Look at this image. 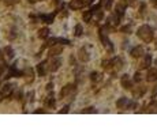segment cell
<instances>
[{
    "label": "cell",
    "instance_id": "cell-15",
    "mask_svg": "<svg viewBox=\"0 0 157 136\" xmlns=\"http://www.w3.org/2000/svg\"><path fill=\"white\" fill-rule=\"evenodd\" d=\"M45 105L48 106V108H55V105H56V99L53 97V93L49 94V95L45 98Z\"/></svg>",
    "mask_w": 157,
    "mask_h": 136
},
{
    "label": "cell",
    "instance_id": "cell-31",
    "mask_svg": "<svg viewBox=\"0 0 157 136\" xmlns=\"http://www.w3.org/2000/svg\"><path fill=\"white\" fill-rule=\"evenodd\" d=\"M152 99H153V101H157V86L154 87V90H153V93H152Z\"/></svg>",
    "mask_w": 157,
    "mask_h": 136
},
{
    "label": "cell",
    "instance_id": "cell-32",
    "mask_svg": "<svg viewBox=\"0 0 157 136\" xmlns=\"http://www.w3.org/2000/svg\"><path fill=\"white\" fill-rule=\"evenodd\" d=\"M96 112V109L94 108H88V109H83L82 110V113H94Z\"/></svg>",
    "mask_w": 157,
    "mask_h": 136
},
{
    "label": "cell",
    "instance_id": "cell-6",
    "mask_svg": "<svg viewBox=\"0 0 157 136\" xmlns=\"http://www.w3.org/2000/svg\"><path fill=\"white\" fill-rule=\"evenodd\" d=\"M74 90H75V85H67V86H64L62 88V91H60L59 95H60V98H66V97H69Z\"/></svg>",
    "mask_w": 157,
    "mask_h": 136
},
{
    "label": "cell",
    "instance_id": "cell-33",
    "mask_svg": "<svg viewBox=\"0 0 157 136\" xmlns=\"http://www.w3.org/2000/svg\"><path fill=\"white\" fill-rule=\"evenodd\" d=\"M69 109H70V106H69V105L64 106L62 110H59V113H60V114H63V113H69Z\"/></svg>",
    "mask_w": 157,
    "mask_h": 136
},
{
    "label": "cell",
    "instance_id": "cell-39",
    "mask_svg": "<svg viewBox=\"0 0 157 136\" xmlns=\"http://www.w3.org/2000/svg\"><path fill=\"white\" fill-rule=\"evenodd\" d=\"M1 59H3V56H1V50H0V60H1Z\"/></svg>",
    "mask_w": 157,
    "mask_h": 136
},
{
    "label": "cell",
    "instance_id": "cell-4",
    "mask_svg": "<svg viewBox=\"0 0 157 136\" xmlns=\"http://www.w3.org/2000/svg\"><path fill=\"white\" fill-rule=\"evenodd\" d=\"M78 59H79L82 63H86L90 60V55H89L88 49H86L85 46H82L81 49L78 50Z\"/></svg>",
    "mask_w": 157,
    "mask_h": 136
},
{
    "label": "cell",
    "instance_id": "cell-26",
    "mask_svg": "<svg viewBox=\"0 0 157 136\" xmlns=\"http://www.w3.org/2000/svg\"><path fill=\"white\" fill-rule=\"evenodd\" d=\"M100 4L102 8H105V10H109L111 8V6H112V1L111 0H101Z\"/></svg>",
    "mask_w": 157,
    "mask_h": 136
},
{
    "label": "cell",
    "instance_id": "cell-10",
    "mask_svg": "<svg viewBox=\"0 0 157 136\" xmlns=\"http://www.w3.org/2000/svg\"><path fill=\"white\" fill-rule=\"evenodd\" d=\"M119 20H120V17L118 15V14L115 13L113 15H111L109 18H108V26H118L119 25Z\"/></svg>",
    "mask_w": 157,
    "mask_h": 136
},
{
    "label": "cell",
    "instance_id": "cell-40",
    "mask_svg": "<svg viewBox=\"0 0 157 136\" xmlns=\"http://www.w3.org/2000/svg\"><path fill=\"white\" fill-rule=\"evenodd\" d=\"M92 1H93V0H92Z\"/></svg>",
    "mask_w": 157,
    "mask_h": 136
},
{
    "label": "cell",
    "instance_id": "cell-11",
    "mask_svg": "<svg viewBox=\"0 0 157 136\" xmlns=\"http://www.w3.org/2000/svg\"><path fill=\"white\" fill-rule=\"evenodd\" d=\"M131 56L134 57V59H139V57H142V56H144V48H142V46H135V48H132Z\"/></svg>",
    "mask_w": 157,
    "mask_h": 136
},
{
    "label": "cell",
    "instance_id": "cell-20",
    "mask_svg": "<svg viewBox=\"0 0 157 136\" xmlns=\"http://www.w3.org/2000/svg\"><path fill=\"white\" fill-rule=\"evenodd\" d=\"M150 64H152V56L150 55H146L144 57L142 63H141V68H149Z\"/></svg>",
    "mask_w": 157,
    "mask_h": 136
},
{
    "label": "cell",
    "instance_id": "cell-3",
    "mask_svg": "<svg viewBox=\"0 0 157 136\" xmlns=\"http://www.w3.org/2000/svg\"><path fill=\"white\" fill-rule=\"evenodd\" d=\"M62 65V59L60 57H56V56H52V59L49 60V65H48V69L51 72H56L57 69Z\"/></svg>",
    "mask_w": 157,
    "mask_h": 136
},
{
    "label": "cell",
    "instance_id": "cell-18",
    "mask_svg": "<svg viewBox=\"0 0 157 136\" xmlns=\"http://www.w3.org/2000/svg\"><path fill=\"white\" fill-rule=\"evenodd\" d=\"M145 91H146V88H145L144 86H139V87H137V88L132 90V94H134L135 98H139V97H142L145 94Z\"/></svg>",
    "mask_w": 157,
    "mask_h": 136
},
{
    "label": "cell",
    "instance_id": "cell-5",
    "mask_svg": "<svg viewBox=\"0 0 157 136\" xmlns=\"http://www.w3.org/2000/svg\"><path fill=\"white\" fill-rule=\"evenodd\" d=\"M14 87L15 86H14L13 83H7V85H4L3 88L0 90V98H4V97H7V95H10V94L13 93Z\"/></svg>",
    "mask_w": 157,
    "mask_h": 136
},
{
    "label": "cell",
    "instance_id": "cell-24",
    "mask_svg": "<svg viewBox=\"0 0 157 136\" xmlns=\"http://www.w3.org/2000/svg\"><path fill=\"white\" fill-rule=\"evenodd\" d=\"M148 113H157V101H153L152 105L148 106Z\"/></svg>",
    "mask_w": 157,
    "mask_h": 136
},
{
    "label": "cell",
    "instance_id": "cell-34",
    "mask_svg": "<svg viewBox=\"0 0 157 136\" xmlns=\"http://www.w3.org/2000/svg\"><path fill=\"white\" fill-rule=\"evenodd\" d=\"M22 95H23V93H22V90H19V91H17V94H15V97H17V99H22Z\"/></svg>",
    "mask_w": 157,
    "mask_h": 136
},
{
    "label": "cell",
    "instance_id": "cell-21",
    "mask_svg": "<svg viewBox=\"0 0 157 136\" xmlns=\"http://www.w3.org/2000/svg\"><path fill=\"white\" fill-rule=\"evenodd\" d=\"M92 17H93V11L90 10V11H85V13H83L82 19H83V22H85V23H89V22L92 20Z\"/></svg>",
    "mask_w": 157,
    "mask_h": 136
},
{
    "label": "cell",
    "instance_id": "cell-17",
    "mask_svg": "<svg viewBox=\"0 0 157 136\" xmlns=\"http://www.w3.org/2000/svg\"><path fill=\"white\" fill-rule=\"evenodd\" d=\"M62 50H63V48L59 45V44H56V45H53V46L51 48L49 55L51 56H57V55H60V53H62Z\"/></svg>",
    "mask_w": 157,
    "mask_h": 136
},
{
    "label": "cell",
    "instance_id": "cell-36",
    "mask_svg": "<svg viewBox=\"0 0 157 136\" xmlns=\"http://www.w3.org/2000/svg\"><path fill=\"white\" fill-rule=\"evenodd\" d=\"M150 1H152V4H153V7L157 8V0H150Z\"/></svg>",
    "mask_w": 157,
    "mask_h": 136
},
{
    "label": "cell",
    "instance_id": "cell-1",
    "mask_svg": "<svg viewBox=\"0 0 157 136\" xmlns=\"http://www.w3.org/2000/svg\"><path fill=\"white\" fill-rule=\"evenodd\" d=\"M137 34L145 42H150L152 40H153V30H152L150 26H148V25L141 26L138 29V31H137Z\"/></svg>",
    "mask_w": 157,
    "mask_h": 136
},
{
    "label": "cell",
    "instance_id": "cell-16",
    "mask_svg": "<svg viewBox=\"0 0 157 136\" xmlns=\"http://www.w3.org/2000/svg\"><path fill=\"white\" fill-rule=\"evenodd\" d=\"M53 18H55L53 14H43V15H40V19L43 22H45V23H48V25L53 22Z\"/></svg>",
    "mask_w": 157,
    "mask_h": 136
},
{
    "label": "cell",
    "instance_id": "cell-37",
    "mask_svg": "<svg viewBox=\"0 0 157 136\" xmlns=\"http://www.w3.org/2000/svg\"><path fill=\"white\" fill-rule=\"evenodd\" d=\"M34 113H45V110H36Z\"/></svg>",
    "mask_w": 157,
    "mask_h": 136
},
{
    "label": "cell",
    "instance_id": "cell-22",
    "mask_svg": "<svg viewBox=\"0 0 157 136\" xmlns=\"http://www.w3.org/2000/svg\"><path fill=\"white\" fill-rule=\"evenodd\" d=\"M48 36H49V29H48V27L40 29V31H38V37L40 38H48Z\"/></svg>",
    "mask_w": 157,
    "mask_h": 136
},
{
    "label": "cell",
    "instance_id": "cell-29",
    "mask_svg": "<svg viewBox=\"0 0 157 136\" xmlns=\"http://www.w3.org/2000/svg\"><path fill=\"white\" fill-rule=\"evenodd\" d=\"M134 81L137 82V83H139V82L142 81V75H141V72H135V75H134Z\"/></svg>",
    "mask_w": 157,
    "mask_h": 136
},
{
    "label": "cell",
    "instance_id": "cell-19",
    "mask_svg": "<svg viewBox=\"0 0 157 136\" xmlns=\"http://www.w3.org/2000/svg\"><path fill=\"white\" fill-rule=\"evenodd\" d=\"M124 10H126V4H123V3H118V4H116V7H115V13L118 14L119 17H123Z\"/></svg>",
    "mask_w": 157,
    "mask_h": 136
},
{
    "label": "cell",
    "instance_id": "cell-14",
    "mask_svg": "<svg viewBox=\"0 0 157 136\" xmlns=\"http://www.w3.org/2000/svg\"><path fill=\"white\" fill-rule=\"evenodd\" d=\"M37 74L40 76H45V74H47V61L37 64Z\"/></svg>",
    "mask_w": 157,
    "mask_h": 136
},
{
    "label": "cell",
    "instance_id": "cell-25",
    "mask_svg": "<svg viewBox=\"0 0 157 136\" xmlns=\"http://www.w3.org/2000/svg\"><path fill=\"white\" fill-rule=\"evenodd\" d=\"M100 79H101V74H100V72H96V71H94V72L90 74V81H92V82H98Z\"/></svg>",
    "mask_w": 157,
    "mask_h": 136
},
{
    "label": "cell",
    "instance_id": "cell-12",
    "mask_svg": "<svg viewBox=\"0 0 157 136\" xmlns=\"http://www.w3.org/2000/svg\"><path fill=\"white\" fill-rule=\"evenodd\" d=\"M123 67V60L120 57H113L112 59V68L115 71H119Z\"/></svg>",
    "mask_w": 157,
    "mask_h": 136
},
{
    "label": "cell",
    "instance_id": "cell-23",
    "mask_svg": "<svg viewBox=\"0 0 157 136\" xmlns=\"http://www.w3.org/2000/svg\"><path fill=\"white\" fill-rule=\"evenodd\" d=\"M101 65H102V68H104V69H111V68H112V59H111V60H109V59H107V60H102Z\"/></svg>",
    "mask_w": 157,
    "mask_h": 136
},
{
    "label": "cell",
    "instance_id": "cell-38",
    "mask_svg": "<svg viewBox=\"0 0 157 136\" xmlns=\"http://www.w3.org/2000/svg\"><path fill=\"white\" fill-rule=\"evenodd\" d=\"M27 1H29V3H36L37 0H27Z\"/></svg>",
    "mask_w": 157,
    "mask_h": 136
},
{
    "label": "cell",
    "instance_id": "cell-7",
    "mask_svg": "<svg viewBox=\"0 0 157 136\" xmlns=\"http://www.w3.org/2000/svg\"><path fill=\"white\" fill-rule=\"evenodd\" d=\"M69 6L71 10H81L86 6V3H85V0H71Z\"/></svg>",
    "mask_w": 157,
    "mask_h": 136
},
{
    "label": "cell",
    "instance_id": "cell-27",
    "mask_svg": "<svg viewBox=\"0 0 157 136\" xmlns=\"http://www.w3.org/2000/svg\"><path fill=\"white\" fill-rule=\"evenodd\" d=\"M82 33H83L82 25H77V26H75V30H74V34H75V37H81Z\"/></svg>",
    "mask_w": 157,
    "mask_h": 136
},
{
    "label": "cell",
    "instance_id": "cell-9",
    "mask_svg": "<svg viewBox=\"0 0 157 136\" xmlns=\"http://www.w3.org/2000/svg\"><path fill=\"white\" fill-rule=\"evenodd\" d=\"M128 105H130V101L127 98H120L116 101V106H118V109H128Z\"/></svg>",
    "mask_w": 157,
    "mask_h": 136
},
{
    "label": "cell",
    "instance_id": "cell-28",
    "mask_svg": "<svg viewBox=\"0 0 157 136\" xmlns=\"http://www.w3.org/2000/svg\"><path fill=\"white\" fill-rule=\"evenodd\" d=\"M4 52L7 53V57H8V59H13L14 57V50L11 46H7L6 49H4Z\"/></svg>",
    "mask_w": 157,
    "mask_h": 136
},
{
    "label": "cell",
    "instance_id": "cell-8",
    "mask_svg": "<svg viewBox=\"0 0 157 136\" xmlns=\"http://www.w3.org/2000/svg\"><path fill=\"white\" fill-rule=\"evenodd\" d=\"M120 85H122V87H124L126 90H130V88L132 87V83H131L130 76H128V75H123V76L120 78Z\"/></svg>",
    "mask_w": 157,
    "mask_h": 136
},
{
    "label": "cell",
    "instance_id": "cell-30",
    "mask_svg": "<svg viewBox=\"0 0 157 136\" xmlns=\"http://www.w3.org/2000/svg\"><path fill=\"white\" fill-rule=\"evenodd\" d=\"M120 30L123 31V33H130V31H131V26H123Z\"/></svg>",
    "mask_w": 157,
    "mask_h": 136
},
{
    "label": "cell",
    "instance_id": "cell-2",
    "mask_svg": "<svg viewBox=\"0 0 157 136\" xmlns=\"http://www.w3.org/2000/svg\"><path fill=\"white\" fill-rule=\"evenodd\" d=\"M107 33H108V26H102L100 29V40H101V42H102V45L109 52H113V45L111 42V40L107 37Z\"/></svg>",
    "mask_w": 157,
    "mask_h": 136
},
{
    "label": "cell",
    "instance_id": "cell-35",
    "mask_svg": "<svg viewBox=\"0 0 157 136\" xmlns=\"http://www.w3.org/2000/svg\"><path fill=\"white\" fill-rule=\"evenodd\" d=\"M51 88H53V83H48V86H47V90L49 91Z\"/></svg>",
    "mask_w": 157,
    "mask_h": 136
},
{
    "label": "cell",
    "instance_id": "cell-13",
    "mask_svg": "<svg viewBox=\"0 0 157 136\" xmlns=\"http://www.w3.org/2000/svg\"><path fill=\"white\" fill-rule=\"evenodd\" d=\"M146 79H148V82H156L157 81V69L156 68H150V69L148 71Z\"/></svg>",
    "mask_w": 157,
    "mask_h": 136
}]
</instances>
